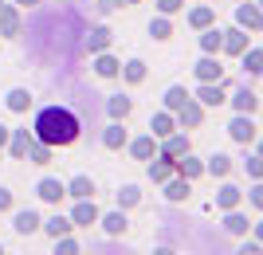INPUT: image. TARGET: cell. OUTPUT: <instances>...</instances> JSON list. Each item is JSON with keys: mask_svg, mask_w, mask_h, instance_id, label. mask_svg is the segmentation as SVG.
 <instances>
[{"mask_svg": "<svg viewBox=\"0 0 263 255\" xmlns=\"http://www.w3.org/2000/svg\"><path fill=\"white\" fill-rule=\"evenodd\" d=\"M32 138H40L47 145H71V142H79V118L67 106H47V110L35 114Z\"/></svg>", "mask_w": 263, "mask_h": 255, "instance_id": "6da1fadb", "label": "cell"}, {"mask_svg": "<svg viewBox=\"0 0 263 255\" xmlns=\"http://www.w3.org/2000/svg\"><path fill=\"white\" fill-rule=\"evenodd\" d=\"M95 220H99V204H95V197H83L75 204V212H71V224L75 228H90Z\"/></svg>", "mask_w": 263, "mask_h": 255, "instance_id": "7a4b0ae2", "label": "cell"}, {"mask_svg": "<svg viewBox=\"0 0 263 255\" xmlns=\"http://www.w3.org/2000/svg\"><path fill=\"white\" fill-rule=\"evenodd\" d=\"M200 118H204V110H200V102L189 94V99L177 106V122L181 126H200Z\"/></svg>", "mask_w": 263, "mask_h": 255, "instance_id": "3957f363", "label": "cell"}, {"mask_svg": "<svg viewBox=\"0 0 263 255\" xmlns=\"http://www.w3.org/2000/svg\"><path fill=\"white\" fill-rule=\"evenodd\" d=\"M173 169H177V177H185V181H197L200 173H204V165H200L193 153H181V157H173Z\"/></svg>", "mask_w": 263, "mask_h": 255, "instance_id": "277c9868", "label": "cell"}, {"mask_svg": "<svg viewBox=\"0 0 263 255\" xmlns=\"http://www.w3.org/2000/svg\"><path fill=\"white\" fill-rule=\"evenodd\" d=\"M35 192H40V200H47V204H59V200L67 197L63 181H55V177H44L40 185H35Z\"/></svg>", "mask_w": 263, "mask_h": 255, "instance_id": "5b68a950", "label": "cell"}, {"mask_svg": "<svg viewBox=\"0 0 263 255\" xmlns=\"http://www.w3.org/2000/svg\"><path fill=\"white\" fill-rule=\"evenodd\" d=\"M197 102H200V106H220V102H228V94H224V87H220V83H200Z\"/></svg>", "mask_w": 263, "mask_h": 255, "instance_id": "8992f818", "label": "cell"}, {"mask_svg": "<svg viewBox=\"0 0 263 255\" xmlns=\"http://www.w3.org/2000/svg\"><path fill=\"white\" fill-rule=\"evenodd\" d=\"M63 189H67V197L83 200V197H95V181H90L87 173H79V177H71V181H67Z\"/></svg>", "mask_w": 263, "mask_h": 255, "instance_id": "52a82bcc", "label": "cell"}, {"mask_svg": "<svg viewBox=\"0 0 263 255\" xmlns=\"http://www.w3.org/2000/svg\"><path fill=\"white\" fill-rule=\"evenodd\" d=\"M236 24H240V28L259 32V8H255V4H248V0H240V4H236Z\"/></svg>", "mask_w": 263, "mask_h": 255, "instance_id": "ba28073f", "label": "cell"}, {"mask_svg": "<svg viewBox=\"0 0 263 255\" xmlns=\"http://www.w3.org/2000/svg\"><path fill=\"white\" fill-rule=\"evenodd\" d=\"M232 106H236V110H240V114H255V106H259V99H255V90L248 87V83H243V87L236 90V94H232Z\"/></svg>", "mask_w": 263, "mask_h": 255, "instance_id": "9c48e42d", "label": "cell"}, {"mask_svg": "<svg viewBox=\"0 0 263 255\" xmlns=\"http://www.w3.org/2000/svg\"><path fill=\"white\" fill-rule=\"evenodd\" d=\"M228 133L236 138V142H255V122L248 118V114H240V118H232Z\"/></svg>", "mask_w": 263, "mask_h": 255, "instance_id": "30bf717a", "label": "cell"}, {"mask_svg": "<svg viewBox=\"0 0 263 255\" xmlns=\"http://www.w3.org/2000/svg\"><path fill=\"white\" fill-rule=\"evenodd\" d=\"M197 79H200V83H220V79H224V67H220L212 55H204L197 63Z\"/></svg>", "mask_w": 263, "mask_h": 255, "instance_id": "8fae6325", "label": "cell"}, {"mask_svg": "<svg viewBox=\"0 0 263 255\" xmlns=\"http://www.w3.org/2000/svg\"><path fill=\"white\" fill-rule=\"evenodd\" d=\"M173 130H177L173 110H157V114H154V122H149V133H154V138H165V133H173Z\"/></svg>", "mask_w": 263, "mask_h": 255, "instance_id": "7c38bea8", "label": "cell"}, {"mask_svg": "<svg viewBox=\"0 0 263 255\" xmlns=\"http://www.w3.org/2000/svg\"><path fill=\"white\" fill-rule=\"evenodd\" d=\"M220 47H228L232 55H240L243 47H248V35H243V28H228V32H220Z\"/></svg>", "mask_w": 263, "mask_h": 255, "instance_id": "4fadbf2b", "label": "cell"}, {"mask_svg": "<svg viewBox=\"0 0 263 255\" xmlns=\"http://www.w3.org/2000/svg\"><path fill=\"white\" fill-rule=\"evenodd\" d=\"M130 153L138 157V161H149V157L157 153V138H154V133H145V138H134V142H130Z\"/></svg>", "mask_w": 263, "mask_h": 255, "instance_id": "5bb4252c", "label": "cell"}, {"mask_svg": "<svg viewBox=\"0 0 263 255\" xmlns=\"http://www.w3.org/2000/svg\"><path fill=\"white\" fill-rule=\"evenodd\" d=\"M181 153H189V138H181V133H165V145H161V157H169V161H173V157H181Z\"/></svg>", "mask_w": 263, "mask_h": 255, "instance_id": "9a60e30c", "label": "cell"}, {"mask_svg": "<svg viewBox=\"0 0 263 255\" xmlns=\"http://www.w3.org/2000/svg\"><path fill=\"white\" fill-rule=\"evenodd\" d=\"M12 149V157H16V161H20L24 153H28V145H32V133L28 130H8V142H4Z\"/></svg>", "mask_w": 263, "mask_h": 255, "instance_id": "2e32d148", "label": "cell"}, {"mask_svg": "<svg viewBox=\"0 0 263 255\" xmlns=\"http://www.w3.org/2000/svg\"><path fill=\"white\" fill-rule=\"evenodd\" d=\"M102 145H106V149H122V145H126V130H122V122H110L106 130H102Z\"/></svg>", "mask_w": 263, "mask_h": 255, "instance_id": "e0dca14e", "label": "cell"}, {"mask_svg": "<svg viewBox=\"0 0 263 255\" xmlns=\"http://www.w3.org/2000/svg\"><path fill=\"white\" fill-rule=\"evenodd\" d=\"M12 228H16L20 236H28V232H35V228H40V216H35L32 208H24V212H16V220H12Z\"/></svg>", "mask_w": 263, "mask_h": 255, "instance_id": "ac0fdd59", "label": "cell"}, {"mask_svg": "<svg viewBox=\"0 0 263 255\" xmlns=\"http://www.w3.org/2000/svg\"><path fill=\"white\" fill-rule=\"evenodd\" d=\"M16 28H20V16H16V8L0 4V35H16Z\"/></svg>", "mask_w": 263, "mask_h": 255, "instance_id": "d6986e66", "label": "cell"}, {"mask_svg": "<svg viewBox=\"0 0 263 255\" xmlns=\"http://www.w3.org/2000/svg\"><path fill=\"white\" fill-rule=\"evenodd\" d=\"M200 32H204V35H200V51H204V55H216V51H220V28L209 24V28H200Z\"/></svg>", "mask_w": 263, "mask_h": 255, "instance_id": "ffe728a7", "label": "cell"}, {"mask_svg": "<svg viewBox=\"0 0 263 255\" xmlns=\"http://www.w3.org/2000/svg\"><path fill=\"white\" fill-rule=\"evenodd\" d=\"M228 169H232V157H224V153H212L204 161V173H212V177H228Z\"/></svg>", "mask_w": 263, "mask_h": 255, "instance_id": "44dd1931", "label": "cell"}, {"mask_svg": "<svg viewBox=\"0 0 263 255\" xmlns=\"http://www.w3.org/2000/svg\"><path fill=\"white\" fill-rule=\"evenodd\" d=\"M240 197H243V192L236 189V185H220V192H216V204H220V208H236V204H240Z\"/></svg>", "mask_w": 263, "mask_h": 255, "instance_id": "7402d4cb", "label": "cell"}, {"mask_svg": "<svg viewBox=\"0 0 263 255\" xmlns=\"http://www.w3.org/2000/svg\"><path fill=\"white\" fill-rule=\"evenodd\" d=\"M212 20H216V12H212L209 4H200V8H193V12H189V24H193V28H209Z\"/></svg>", "mask_w": 263, "mask_h": 255, "instance_id": "603a6c76", "label": "cell"}, {"mask_svg": "<svg viewBox=\"0 0 263 255\" xmlns=\"http://www.w3.org/2000/svg\"><path fill=\"white\" fill-rule=\"evenodd\" d=\"M44 228H47V236H55V240H59V236H67L71 228H75V224L67 220V216H59V212H55V216H51V220L44 224Z\"/></svg>", "mask_w": 263, "mask_h": 255, "instance_id": "cb8c5ba5", "label": "cell"}, {"mask_svg": "<svg viewBox=\"0 0 263 255\" xmlns=\"http://www.w3.org/2000/svg\"><path fill=\"white\" fill-rule=\"evenodd\" d=\"M118 59H114V55H99V59H95V71H99V75L102 79H114V75H118Z\"/></svg>", "mask_w": 263, "mask_h": 255, "instance_id": "d4e9b609", "label": "cell"}, {"mask_svg": "<svg viewBox=\"0 0 263 255\" xmlns=\"http://www.w3.org/2000/svg\"><path fill=\"white\" fill-rule=\"evenodd\" d=\"M102 228H106L110 236H122L126 232V216H122V212H106V216H102Z\"/></svg>", "mask_w": 263, "mask_h": 255, "instance_id": "484cf974", "label": "cell"}, {"mask_svg": "<svg viewBox=\"0 0 263 255\" xmlns=\"http://www.w3.org/2000/svg\"><path fill=\"white\" fill-rule=\"evenodd\" d=\"M118 71L126 75V83H142V79H145V63H142V59H130V63L118 67Z\"/></svg>", "mask_w": 263, "mask_h": 255, "instance_id": "4316f807", "label": "cell"}, {"mask_svg": "<svg viewBox=\"0 0 263 255\" xmlns=\"http://www.w3.org/2000/svg\"><path fill=\"white\" fill-rule=\"evenodd\" d=\"M28 106H32V94H28V90H12V94H8V110L24 114Z\"/></svg>", "mask_w": 263, "mask_h": 255, "instance_id": "83f0119b", "label": "cell"}, {"mask_svg": "<svg viewBox=\"0 0 263 255\" xmlns=\"http://www.w3.org/2000/svg\"><path fill=\"white\" fill-rule=\"evenodd\" d=\"M106 110H110V118H126V114H130V99H126V94H114V99L106 102Z\"/></svg>", "mask_w": 263, "mask_h": 255, "instance_id": "f1b7e54d", "label": "cell"}, {"mask_svg": "<svg viewBox=\"0 0 263 255\" xmlns=\"http://www.w3.org/2000/svg\"><path fill=\"white\" fill-rule=\"evenodd\" d=\"M169 173H173V161H169V157H161V161H154V165H149V177H154L157 185H161V181H169Z\"/></svg>", "mask_w": 263, "mask_h": 255, "instance_id": "f546056e", "label": "cell"}, {"mask_svg": "<svg viewBox=\"0 0 263 255\" xmlns=\"http://www.w3.org/2000/svg\"><path fill=\"white\" fill-rule=\"evenodd\" d=\"M165 197H169V200H185V197H189V181H185V177L169 181V185H165Z\"/></svg>", "mask_w": 263, "mask_h": 255, "instance_id": "4dcf8cb0", "label": "cell"}, {"mask_svg": "<svg viewBox=\"0 0 263 255\" xmlns=\"http://www.w3.org/2000/svg\"><path fill=\"white\" fill-rule=\"evenodd\" d=\"M142 200V192H138V185H126V189H118V208H134Z\"/></svg>", "mask_w": 263, "mask_h": 255, "instance_id": "1f68e13d", "label": "cell"}, {"mask_svg": "<svg viewBox=\"0 0 263 255\" xmlns=\"http://www.w3.org/2000/svg\"><path fill=\"white\" fill-rule=\"evenodd\" d=\"M185 99H189V90H185V87H169V90H165V110H177Z\"/></svg>", "mask_w": 263, "mask_h": 255, "instance_id": "d6a6232c", "label": "cell"}, {"mask_svg": "<svg viewBox=\"0 0 263 255\" xmlns=\"http://www.w3.org/2000/svg\"><path fill=\"white\" fill-rule=\"evenodd\" d=\"M240 55H243V51H240ZM259 63H263V51L252 47V51L243 55V71H248V75H259Z\"/></svg>", "mask_w": 263, "mask_h": 255, "instance_id": "836d02e7", "label": "cell"}, {"mask_svg": "<svg viewBox=\"0 0 263 255\" xmlns=\"http://www.w3.org/2000/svg\"><path fill=\"white\" fill-rule=\"evenodd\" d=\"M87 47H90V51L110 47V32H106V28H95V32H90V40H87Z\"/></svg>", "mask_w": 263, "mask_h": 255, "instance_id": "e575fe53", "label": "cell"}, {"mask_svg": "<svg viewBox=\"0 0 263 255\" xmlns=\"http://www.w3.org/2000/svg\"><path fill=\"white\" fill-rule=\"evenodd\" d=\"M149 35H154V40H169V35H173V28H169V20H165V16H157V20L149 24Z\"/></svg>", "mask_w": 263, "mask_h": 255, "instance_id": "d590c367", "label": "cell"}, {"mask_svg": "<svg viewBox=\"0 0 263 255\" xmlns=\"http://www.w3.org/2000/svg\"><path fill=\"white\" fill-rule=\"evenodd\" d=\"M232 212V208H228ZM224 228H228V232H248V216H236V212H232L228 220H224Z\"/></svg>", "mask_w": 263, "mask_h": 255, "instance_id": "8d00e7d4", "label": "cell"}, {"mask_svg": "<svg viewBox=\"0 0 263 255\" xmlns=\"http://www.w3.org/2000/svg\"><path fill=\"white\" fill-rule=\"evenodd\" d=\"M157 4V12H161V16H173L177 8H181V0H154Z\"/></svg>", "mask_w": 263, "mask_h": 255, "instance_id": "74e56055", "label": "cell"}, {"mask_svg": "<svg viewBox=\"0 0 263 255\" xmlns=\"http://www.w3.org/2000/svg\"><path fill=\"white\" fill-rule=\"evenodd\" d=\"M243 169H248L252 177H259V157H248V161H243Z\"/></svg>", "mask_w": 263, "mask_h": 255, "instance_id": "f35d334b", "label": "cell"}, {"mask_svg": "<svg viewBox=\"0 0 263 255\" xmlns=\"http://www.w3.org/2000/svg\"><path fill=\"white\" fill-rule=\"evenodd\" d=\"M8 208H12V192L0 189V212H8Z\"/></svg>", "mask_w": 263, "mask_h": 255, "instance_id": "ab89813d", "label": "cell"}, {"mask_svg": "<svg viewBox=\"0 0 263 255\" xmlns=\"http://www.w3.org/2000/svg\"><path fill=\"white\" fill-rule=\"evenodd\" d=\"M118 4H126V0H102L99 8H102V12H106V8H118Z\"/></svg>", "mask_w": 263, "mask_h": 255, "instance_id": "60d3db41", "label": "cell"}, {"mask_svg": "<svg viewBox=\"0 0 263 255\" xmlns=\"http://www.w3.org/2000/svg\"><path fill=\"white\" fill-rule=\"evenodd\" d=\"M4 142H8V126H0V149H4Z\"/></svg>", "mask_w": 263, "mask_h": 255, "instance_id": "b9f144b4", "label": "cell"}, {"mask_svg": "<svg viewBox=\"0 0 263 255\" xmlns=\"http://www.w3.org/2000/svg\"><path fill=\"white\" fill-rule=\"evenodd\" d=\"M16 4H40V0H16Z\"/></svg>", "mask_w": 263, "mask_h": 255, "instance_id": "7bdbcfd3", "label": "cell"}]
</instances>
